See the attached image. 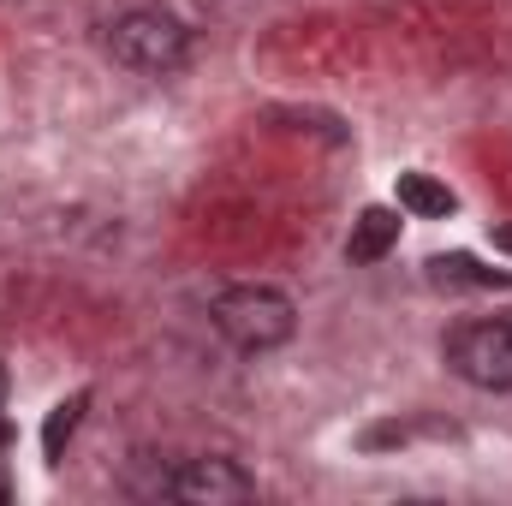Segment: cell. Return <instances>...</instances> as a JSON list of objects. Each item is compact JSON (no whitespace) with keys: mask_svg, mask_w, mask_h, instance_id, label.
Masks as SVG:
<instances>
[{"mask_svg":"<svg viewBox=\"0 0 512 506\" xmlns=\"http://www.w3.org/2000/svg\"><path fill=\"white\" fill-rule=\"evenodd\" d=\"M215 328H221V340L227 346H239V352H274V346H286L292 340V328H298V310H292V298L280 292V286H227L221 298H215Z\"/></svg>","mask_w":512,"mask_h":506,"instance_id":"6da1fadb","label":"cell"},{"mask_svg":"<svg viewBox=\"0 0 512 506\" xmlns=\"http://www.w3.org/2000/svg\"><path fill=\"white\" fill-rule=\"evenodd\" d=\"M108 48H114V60L131 66V72H173L191 54V30L173 12H161V6H131V12L114 18Z\"/></svg>","mask_w":512,"mask_h":506,"instance_id":"7a4b0ae2","label":"cell"},{"mask_svg":"<svg viewBox=\"0 0 512 506\" xmlns=\"http://www.w3.org/2000/svg\"><path fill=\"white\" fill-rule=\"evenodd\" d=\"M447 370L483 393L512 387V322H465L447 334Z\"/></svg>","mask_w":512,"mask_h":506,"instance_id":"3957f363","label":"cell"},{"mask_svg":"<svg viewBox=\"0 0 512 506\" xmlns=\"http://www.w3.org/2000/svg\"><path fill=\"white\" fill-rule=\"evenodd\" d=\"M173 501H191V506H239L256 495L251 471H239L233 459H191V465H179L167 483H161Z\"/></svg>","mask_w":512,"mask_h":506,"instance_id":"277c9868","label":"cell"},{"mask_svg":"<svg viewBox=\"0 0 512 506\" xmlns=\"http://www.w3.org/2000/svg\"><path fill=\"white\" fill-rule=\"evenodd\" d=\"M399 245V209H364L358 221H352V239H346V256L352 262H382L387 251Z\"/></svg>","mask_w":512,"mask_h":506,"instance_id":"5b68a950","label":"cell"},{"mask_svg":"<svg viewBox=\"0 0 512 506\" xmlns=\"http://www.w3.org/2000/svg\"><path fill=\"white\" fill-rule=\"evenodd\" d=\"M399 209L417 215V221H447L459 209V197L441 179H429V173H399Z\"/></svg>","mask_w":512,"mask_h":506,"instance_id":"8992f818","label":"cell"},{"mask_svg":"<svg viewBox=\"0 0 512 506\" xmlns=\"http://www.w3.org/2000/svg\"><path fill=\"white\" fill-rule=\"evenodd\" d=\"M84 405H90V393H72V399L54 405V417H48V429H42V453H48V465H60V453H66V441H72Z\"/></svg>","mask_w":512,"mask_h":506,"instance_id":"52a82bcc","label":"cell"},{"mask_svg":"<svg viewBox=\"0 0 512 506\" xmlns=\"http://www.w3.org/2000/svg\"><path fill=\"white\" fill-rule=\"evenodd\" d=\"M429 280H441V286H512L507 274H489L471 256H429Z\"/></svg>","mask_w":512,"mask_h":506,"instance_id":"ba28073f","label":"cell"},{"mask_svg":"<svg viewBox=\"0 0 512 506\" xmlns=\"http://www.w3.org/2000/svg\"><path fill=\"white\" fill-rule=\"evenodd\" d=\"M12 441V423H6V364H0V447Z\"/></svg>","mask_w":512,"mask_h":506,"instance_id":"9c48e42d","label":"cell"},{"mask_svg":"<svg viewBox=\"0 0 512 506\" xmlns=\"http://www.w3.org/2000/svg\"><path fill=\"white\" fill-rule=\"evenodd\" d=\"M495 251H507V256H512V227H495Z\"/></svg>","mask_w":512,"mask_h":506,"instance_id":"30bf717a","label":"cell"},{"mask_svg":"<svg viewBox=\"0 0 512 506\" xmlns=\"http://www.w3.org/2000/svg\"><path fill=\"white\" fill-rule=\"evenodd\" d=\"M0 501H12V483H6V471H0Z\"/></svg>","mask_w":512,"mask_h":506,"instance_id":"8fae6325","label":"cell"}]
</instances>
